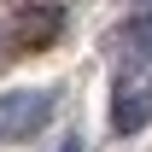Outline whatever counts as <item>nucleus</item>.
<instances>
[{"label": "nucleus", "instance_id": "f257e3e1", "mask_svg": "<svg viewBox=\"0 0 152 152\" xmlns=\"http://www.w3.org/2000/svg\"><path fill=\"white\" fill-rule=\"evenodd\" d=\"M47 117H53V94H0V140H29L35 129H47Z\"/></svg>", "mask_w": 152, "mask_h": 152}, {"label": "nucleus", "instance_id": "f03ea898", "mask_svg": "<svg viewBox=\"0 0 152 152\" xmlns=\"http://www.w3.org/2000/svg\"><path fill=\"white\" fill-rule=\"evenodd\" d=\"M146 117H152V94H140V88H123L111 105V129L117 134H134V129H146Z\"/></svg>", "mask_w": 152, "mask_h": 152}, {"label": "nucleus", "instance_id": "7ed1b4c3", "mask_svg": "<svg viewBox=\"0 0 152 152\" xmlns=\"http://www.w3.org/2000/svg\"><path fill=\"white\" fill-rule=\"evenodd\" d=\"M123 41H129V53H134V58H152V12H140V18L123 29Z\"/></svg>", "mask_w": 152, "mask_h": 152}, {"label": "nucleus", "instance_id": "20e7f679", "mask_svg": "<svg viewBox=\"0 0 152 152\" xmlns=\"http://www.w3.org/2000/svg\"><path fill=\"white\" fill-rule=\"evenodd\" d=\"M64 152H82V146H76V140H70V146H64Z\"/></svg>", "mask_w": 152, "mask_h": 152}]
</instances>
